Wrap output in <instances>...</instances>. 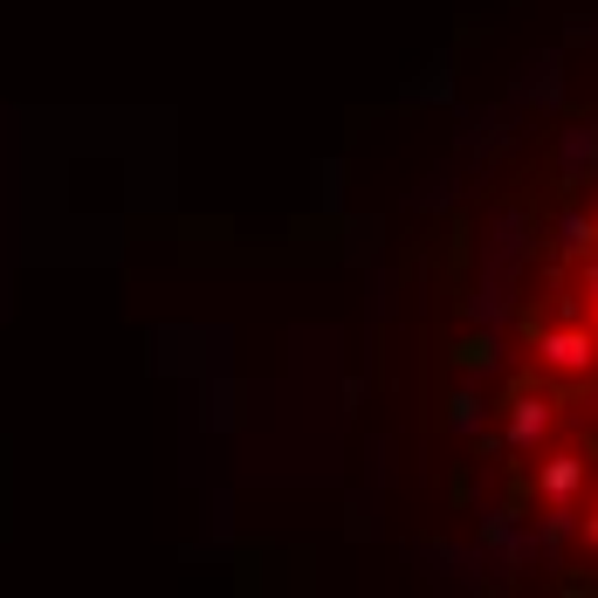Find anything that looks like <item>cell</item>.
Returning a JSON list of instances; mask_svg holds the SVG:
<instances>
[{"instance_id":"3957f363","label":"cell","mask_w":598,"mask_h":598,"mask_svg":"<svg viewBox=\"0 0 598 598\" xmlns=\"http://www.w3.org/2000/svg\"><path fill=\"white\" fill-rule=\"evenodd\" d=\"M578 482H585V468H578V454H550V461L537 468V489H543L550 502H565V496H578Z\"/></svg>"},{"instance_id":"277c9868","label":"cell","mask_w":598,"mask_h":598,"mask_svg":"<svg viewBox=\"0 0 598 598\" xmlns=\"http://www.w3.org/2000/svg\"><path fill=\"white\" fill-rule=\"evenodd\" d=\"M474 413H482V399H468V392H461V399H454V427H474Z\"/></svg>"},{"instance_id":"5b68a950","label":"cell","mask_w":598,"mask_h":598,"mask_svg":"<svg viewBox=\"0 0 598 598\" xmlns=\"http://www.w3.org/2000/svg\"><path fill=\"white\" fill-rule=\"evenodd\" d=\"M585 537H591V543H598V502H591V516H585Z\"/></svg>"},{"instance_id":"8992f818","label":"cell","mask_w":598,"mask_h":598,"mask_svg":"<svg viewBox=\"0 0 598 598\" xmlns=\"http://www.w3.org/2000/svg\"><path fill=\"white\" fill-rule=\"evenodd\" d=\"M591 337H598V331H591Z\"/></svg>"},{"instance_id":"7a4b0ae2","label":"cell","mask_w":598,"mask_h":598,"mask_svg":"<svg viewBox=\"0 0 598 598\" xmlns=\"http://www.w3.org/2000/svg\"><path fill=\"white\" fill-rule=\"evenodd\" d=\"M543 433H550V399L523 392V399H516V413H509V448H537Z\"/></svg>"},{"instance_id":"6da1fadb","label":"cell","mask_w":598,"mask_h":598,"mask_svg":"<svg viewBox=\"0 0 598 598\" xmlns=\"http://www.w3.org/2000/svg\"><path fill=\"white\" fill-rule=\"evenodd\" d=\"M537 357H543V372H591V357H598V337H585V331H550V337H537Z\"/></svg>"}]
</instances>
